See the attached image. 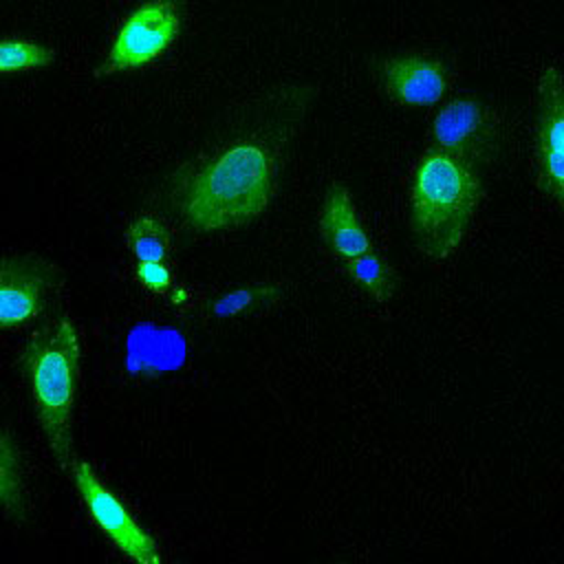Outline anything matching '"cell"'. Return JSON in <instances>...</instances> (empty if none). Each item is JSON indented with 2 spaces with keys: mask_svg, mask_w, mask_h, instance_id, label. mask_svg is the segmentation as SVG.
Listing matches in <instances>:
<instances>
[{
  "mask_svg": "<svg viewBox=\"0 0 564 564\" xmlns=\"http://www.w3.org/2000/svg\"><path fill=\"white\" fill-rule=\"evenodd\" d=\"M273 194V159L238 143L194 170L178 192V209L194 231L240 227L264 212Z\"/></svg>",
  "mask_w": 564,
  "mask_h": 564,
  "instance_id": "cell-1",
  "label": "cell"
},
{
  "mask_svg": "<svg viewBox=\"0 0 564 564\" xmlns=\"http://www.w3.org/2000/svg\"><path fill=\"white\" fill-rule=\"evenodd\" d=\"M482 198L478 170L443 152L425 150L410 181V229L430 260L454 256Z\"/></svg>",
  "mask_w": 564,
  "mask_h": 564,
  "instance_id": "cell-2",
  "label": "cell"
},
{
  "mask_svg": "<svg viewBox=\"0 0 564 564\" xmlns=\"http://www.w3.org/2000/svg\"><path fill=\"white\" fill-rule=\"evenodd\" d=\"M37 423L62 469L73 467V405L79 375V344L68 319L37 328L22 352Z\"/></svg>",
  "mask_w": 564,
  "mask_h": 564,
  "instance_id": "cell-3",
  "label": "cell"
},
{
  "mask_svg": "<svg viewBox=\"0 0 564 564\" xmlns=\"http://www.w3.org/2000/svg\"><path fill=\"white\" fill-rule=\"evenodd\" d=\"M181 18L183 0H145L128 15L95 75H112L154 62L176 40Z\"/></svg>",
  "mask_w": 564,
  "mask_h": 564,
  "instance_id": "cell-4",
  "label": "cell"
},
{
  "mask_svg": "<svg viewBox=\"0 0 564 564\" xmlns=\"http://www.w3.org/2000/svg\"><path fill=\"white\" fill-rule=\"evenodd\" d=\"M498 141L496 115L478 99L456 97L434 115L425 150L443 152L478 167L496 156Z\"/></svg>",
  "mask_w": 564,
  "mask_h": 564,
  "instance_id": "cell-5",
  "label": "cell"
},
{
  "mask_svg": "<svg viewBox=\"0 0 564 564\" xmlns=\"http://www.w3.org/2000/svg\"><path fill=\"white\" fill-rule=\"evenodd\" d=\"M535 185L564 212V73L546 66L538 79Z\"/></svg>",
  "mask_w": 564,
  "mask_h": 564,
  "instance_id": "cell-6",
  "label": "cell"
},
{
  "mask_svg": "<svg viewBox=\"0 0 564 564\" xmlns=\"http://www.w3.org/2000/svg\"><path fill=\"white\" fill-rule=\"evenodd\" d=\"M70 474L88 516L101 533L128 557L141 564H159V544L137 524L126 505L99 480L93 467L84 460H75Z\"/></svg>",
  "mask_w": 564,
  "mask_h": 564,
  "instance_id": "cell-7",
  "label": "cell"
},
{
  "mask_svg": "<svg viewBox=\"0 0 564 564\" xmlns=\"http://www.w3.org/2000/svg\"><path fill=\"white\" fill-rule=\"evenodd\" d=\"M59 278V269L35 253L7 256L0 269V326L13 330L35 322L46 311Z\"/></svg>",
  "mask_w": 564,
  "mask_h": 564,
  "instance_id": "cell-8",
  "label": "cell"
},
{
  "mask_svg": "<svg viewBox=\"0 0 564 564\" xmlns=\"http://www.w3.org/2000/svg\"><path fill=\"white\" fill-rule=\"evenodd\" d=\"M379 88L401 108H421L441 101L449 88L447 66L432 53H401L381 62Z\"/></svg>",
  "mask_w": 564,
  "mask_h": 564,
  "instance_id": "cell-9",
  "label": "cell"
},
{
  "mask_svg": "<svg viewBox=\"0 0 564 564\" xmlns=\"http://www.w3.org/2000/svg\"><path fill=\"white\" fill-rule=\"evenodd\" d=\"M319 234L328 251L341 262L372 251V242L359 223L352 196L341 183H333L326 189L319 214Z\"/></svg>",
  "mask_w": 564,
  "mask_h": 564,
  "instance_id": "cell-10",
  "label": "cell"
},
{
  "mask_svg": "<svg viewBox=\"0 0 564 564\" xmlns=\"http://www.w3.org/2000/svg\"><path fill=\"white\" fill-rule=\"evenodd\" d=\"M344 271L350 282L372 302L388 304L394 297L397 275L388 260L375 251H366L344 262Z\"/></svg>",
  "mask_w": 564,
  "mask_h": 564,
  "instance_id": "cell-11",
  "label": "cell"
},
{
  "mask_svg": "<svg viewBox=\"0 0 564 564\" xmlns=\"http://www.w3.org/2000/svg\"><path fill=\"white\" fill-rule=\"evenodd\" d=\"M126 245L134 258L141 260H170L172 234L170 227L152 214L137 216L126 229Z\"/></svg>",
  "mask_w": 564,
  "mask_h": 564,
  "instance_id": "cell-12",
  "label": "cell"
},
{
  "mask_svg": "<svg viewBox=\"0 0 564 564\" xmlns=\"http://www.w3.org/2000/svg\"><path fill=\"white\" fill-rule=\"evenodd\" d=\"M0 458H2V467H0V487H2V507L7 518L18 520L24 511L22 505V474H20V454L18 447L13 443V438L9 436V432H2V441H0Z\"/></svg>",
  "mask_w": 564,
  "mask_h": 564,
  "instance_id": "cell-13",
  "label": "cell"
},
{
  "mask_svg": "<svg viewBox=\"0 0 564 564\" xmlns=\"http://www.w3.org/2000/svg\"><path fill=\"white\" fill-rule=\"evenodd\" d=\"M53 57L51 48L24 37H4L0 44V70L7 75L48 66Z\"/></svg>",
  "mask_w": 564,
  "mask_h": 564,
  "instance_id": "cell-14",
  "label": "cell"
},
{
  "mask_svg": "<svg viewBox=\"0 0 564 564\" xmlns=\"http://www.w3.org/2000/svg\"><path fill=\"white\" fill-rule=\"evenodd\" d=\"M134 278L143 289L156 295H165L174 286V269L170 260L134 262Z\"/></svg>",
  "mask_w": 564,
  "mask_h": 564,
  "instance_id": "cell-15",
  "label": "cell"
}]
</instances>
